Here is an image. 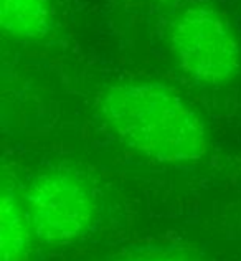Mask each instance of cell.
<instances>
[{
  "instance_id": "6da1fadb",
  "label": "cell",
  "mask_w": 241,
  "mask_h": 261,
  "mask_svg": "<svg viewBox=\"0 0 241 261\" xmlns=\"http://www.w3.org/2000/svg\"><path fill=\"white\" fill-rule=\"evenodd\" d=\"M98 114L122 147L160 166H194L210 152L211 137L203 116L162 81L109 85L99 94Z\"/></svg>"
},
{
  "instance_id": "7a4b0ae2",
  "label": "cell",
  "mask_w": 241,
  "mask_h": 261,
  "mask_svg": "<svg viewBox=\"0 0 241 261\" xmlns=\"http://www.w3.org/2000/svg\"><path fill=\"white\" fill-rule=\"evenodd\" d=\"M165 42L185 76L197 85L217 88L241 73V40L230 18L208 2L178 9L165 30Z\"/></svg>"
},
{
  "instance_id": "3957f363",
  "label": "cell",
  "mask_w": 241,
  "mask_h": 261,
  "mask_svg": "<svg viewBox=\"0 0 241 261\" xmlns=\"http://www.w3.org/2000/svg\"><path fill=\"white\" fill-rule=\"evenodd\" d=\"M23 205L35 240L46 246H66L83 240L98 220V198L76 170H41L23 192Z\"/></svg>"
},
{
  "instance_id": "277c9868",
  "label": "cell",
  "mask_w": 241,
  "mask_h": 261,
  "mask_svg": "<svg viewBox=\"0 0 241 261\" xmlns=\"http://www.w3.org/2000/svg\"><path fill=\"white\" fill-rule=\"evenodd\" d=\"M35 240L23 198L4 184L0 195V261H29Z\"/></svg>"
},
{
  "instance_id": "5b68a950",
  "label": "cell",
  "mask_w": 241,
  "mask_h": 261,
  "mask_svg": "<svg viewBox=\"0 0 241 261\" xmlns=\"http://www.w3.org/2000/svg\"><path fill=\"white\" fill-rule=\"evenodd\" d=\"M50 0H0V27L5 35L23 42H37L53 30Z\"/></svg>"
},
{
  "instance_id": "8992f818",
  "label": "cell",
  "mask_w": 241,
  "mask_h": 261,
  "mask_svg": "<svg viewBox=\"0 0 241 261\" xmlns=\"http://www.w3.org/2000/svg\"><path fill=\"white\" fill-rule=\"evenodd\" d=\"M126 261H195L185 256L170 255V253H144V255L130 256Z\"/></svg>"
}]
</instances>
